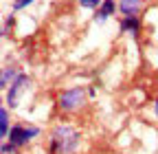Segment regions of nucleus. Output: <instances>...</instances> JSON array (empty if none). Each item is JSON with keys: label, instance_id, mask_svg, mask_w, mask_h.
<instances>
[{"label": "nucleus", "instance_id": "obj_13", "mask_svg": "<svg viewBox=\"0 0 158 154\" xmlns=\"http://www.w3.org/2000/svg\"><path fill=\"white\" fill-rule=\"evenodd\" d=\"M154 110H156V117H158V97H156V104H154Z\"/></svg>", "mask_w": 158, "mask_h": 154}, {"label": "nucleus", "instance_id": "obj_2", "mask_svg": "<svg viewBox=\"0 0 158 154\" xmlns=\"http://www.w3.org/2000/svg\"><path fill=\"white\" fill-rule=\"evenodd\" d=\"M29 84H31V79H29L27 75H18L15 79H13V84H11L9 92H7V104H9L11 108H18L20 99H22V95L29 90Z\"/></svg>", "mask_w": 158, "mask_h": 154}, {"label": "nucleus", "instance_id": "obj_3", "mask_svg": "<svg viewBox=\"0 0 158 154\" xmlns=\"http://www.w3.org/2000/svg\"><path fill=\"white\" fill-rule=\"evenodd\" d=\"M84 99H86V95H84V90H81V88L66 90V92H62V95H59V108H62V110H66V112L77 110L79 106L84 104Z\"/></svg>", "mask_w": 158, "mask_h": 154}, {"label": "nucleus", "instance_id": "obj_12", "mask_svg": "<svg viewBox=\"0 0 158 154\" xmlns=\"http://www.w3.org/2000/svg\"><path fill=\"white\" fill-rule=\"evenodd\" d=\"M15 148H18V145H13V143H11V145H2V154H13Z\"/></svg>", "mask_w": 158, "mask_h": 154}, {"label": "nucleus", "instance_id": "obj_6", "mask_svg": "<svg viewBox=\"0 0 158 154\" xmlns=\"http://www.w3.org/2000/svg\"><path fill=\"white\" fill-rule=\"evenodd\" d=\"M138 29H141V22H138V18H136V15H125L123 20H121V31L136 35Z\"/></svg>", "mask_w": 158, "mask_h": 154}, {"label": "nucleus", "instance_id": "obj_7", "mask_svg": "<svg viewBox=\"0 0 158 154\" xmlns=\"http://www.w3.org/2000/svg\"><path fill=\"white\" fill-rule=\"evenodd\" d=\"M118 9H121L123 15H136L138 9H141V0H121Z\"/></svg>", "mask_w": 158, "mask_h": 154}, {"label": "nucleus", "instance_id": "obj_10", "mask_svg": "<svg viewBox=\"0 0 158 154\" xmlns=\"http://www.w3.org/2000/svg\"><path fill=\"white\" fill-rule=\"evenodd\" d=\"M103 0H79V5L81 7H86V9H92V7H99Z\"/></svg>", "mask_w": 158, "mask_h": 154}, {"label": "nucleus", "instance_id": "obj_1", "mask_svg": "<svg viewBox=\"0 0 158 154\" xmlns=\"http://www.w3.org/2000/svg\"><path fill=\"white\" fill-rule=\"evenodd\" d=\"M79 145V132L68 128V126H59L51 134V154H73Z\"/></svg>", "mask_w": 158, "mask_h": 154}, {"label": "nucleus", "instance_id": "obj_8", "mask_svg": "<svg viewBox=\"0 0 158 154\" xmlns=\"http://www.w3.org/2000/svg\"><path fill=\"white\" fill-rule=\"evenodd\" d=\"M0 134L9 137V112H7V108L0 110Z\"/></svg>", "mask_w": 158, "mask_h": 154}, {"label": "nucleus", "instance_id": "obj_9", "mask_svg": "<svg viewBox=\"0 0 158 154\" xmlns=\"http://www.w3.org/2000/svg\"><path fill=\"white\" fill-rule=\"evenodd\" d=\"M15 77H18V75H15V71H13V68H5V73H2V82H0V86H2V88H7V86H9V79L13 82Z\"/></svg>", "mask_w": 158, "mask_h": 154}, {"label": "nucleus", "instance_id": "obj_11", "mask_svg": "<svg viewBox=\"0 0 158 154\" xmlns=\"http://www.w3.org/2000/svg\"><path fill=\"white\" fill-rule=\"evenodd\" d=\"M31 2H33V0H15V2H13V9L20 11V9H24L27 5H31Z\"/></svg>", "mask_w": 158, "mask_h": 154}, {"label": "nucleus", "instance_id": "obj_4", "mask_svg": "<svg viewBox=\"0 0 158 154\" xmlns=\"http://www.w3.org/2000/svg\"><path fill=\"white\" fill-rule=\"evenodd\" d=\"M37 128H27V126H13L11 132H9V141L13 145H24L29 143L33 137H37Z\"/></svg>", "mask_w": 158, "mask_h": 154}, {"label": "nucleus", "instance_id": "obj_5", "mask_svg": "<svg viewBox=\"0 0 158 154\" xmlns=\"http://www.w3.org/2000/svg\"><path fill=\"white\" fill-rule=\"evenodd\" d=\"M112 13H114V0H103L101 7H99V11H97V15H94V20L97 22H103V20H108Z\"/></svg>", "mask_w": 158, "mask_h": 154}]
</instances>
